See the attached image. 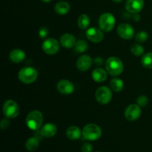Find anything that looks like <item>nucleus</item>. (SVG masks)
Returning <instances> with one entry per match:
<instances>
[{
	"label": "nucleus",
	"mask_w": 152,
	"mask_h": 152,
	"mask_svg": "<svg viewBox=\"0 0 152 152\" xmlns=\"http://www.w3.org/2000/svg\"><path fill=\"white\" fill-rule=\"evenodd\" d=\"M105 69L110 75L118 76L123 73L124 65L120 58L111 56L105 62Z\"/></svg>",
	"instance_id": "nucleus-1"
},
{
	"label": "nucleus",
	"mask_w": 152,
	"mask_h": 152,
	"mask_svg": "<svg viewBox=\"0 0 152 152\" xmlns=\"http://www.w3.org/2000/svg\"><path fill=\"white\" fill-rule=\"evenodd\" d=\"M43 123V115L38 110L31 111L26 117V125L30 129L37 131L41 128Z\"/></svg>",
	"instance_id": "nucleus-2"
},
{
	"label": "nucleus",
	"mask_w": 152,
	"mask_h": 152,
	"mask_svg": "<svg viewBox=\"0 0 152 152\" xmlns=\"http://www.w3.org/2000/svg\"><path fill=\"white\" fill-rule=\"evenodd\" d=\"M83 136L87 140H96L102 136V129L97 125L90 123L83 128Z\"/></svg>",
	"instance_id": "nucleus-3"
},
{
	"label": "nucleus",
	"mask_w": 152,
	"mask_h": 152,
	"mask_svg": "<svg viewBox=\"0 0 152 152\" xmlns=\"http://www.w3.org/2000/svg\"><path fill=\"white\" fill-rule=\"evenodd\" d=\"M38 73L35 68L32 67H25L19 71L18 77L22 83L25 84H31L37 80Z\"/></svg>",
	"instance_id": "nucleus-4"
},
{
	"label": "nucleus",
	"mask_w": 152,
	"mask_h": 152,
	"mask_svg": "<svg viewBox=\"0 0 152 152\" xmlns=\"http://www.w3.org/2000/svg\"><path fill=\"white\" fill-rule=\"evenodd\" d=\"M115 17L111 13H105L99 19V28L104 32H110L115 25Z\"/></svg>",
	"instance_id": "nucleus-5"
},
{
	"label": "nucleus",
	"mask_w": 152,
	"mask_h": 152,
	"mask_svg": "<svg viewBox=\"0 0 152 152\" xmlns=\"http://www.w3.org/2000/svg\"><path fill=\"white\" fill-rule=\"evenodd\" d=\"M3 113L6 118H15L19 114V105L11 99L7 100L3 105Z\"/></svg>",
	"instance_id": "nucleus-6"
},
{
	"label": "nucleus",
	"mask_w": 152,
	"mask_h": 152,
	"mask_svg": "<svg viewBox=\"0 0 152 152\" xmlns=\"http://www.w3.org/2000/svg\"><path fill=\"white\" fill-rule=\"evenodd\" d=\"M95 96L99 103L102 105H106L111 100L112 92L111 89L107 86H101L96 89Z\"/></svg>",
	"instance_id": "nucleus-7"
},
{
	"label": "nucleus",
	"mask_w": 152,
	"mask_h": 152,
	"mask_svg": "<svg viewBox=\"0 0 152 152\" xmlns=\"http://www.w3.org/2000/svg\"><path fill=\"white\" fill-rule=\"evenodd\" d=\"M43 51L49 55L56 54L59 50V43L56 39L49 38L45 40L42 43Z\"/></svg>",
	"instance_id": "nucleus-8"
},
{
	"label": "nucleus",
	"mask_w": 152,
	"mask_h": 152,
	"mask_svg": "<svg viewBox=\"0 0 152 152\" xmlns=\"http://www.w3.org/2000/svg\"><path fill=\"white\" fill-rule=\"evenodd\" d=\"M141 108L139 105L132 104L129 105L125 111V117L129 121H134L137 120L141 115Z\"/></svg>",
	"instance_id": "nucleus-9"
},
{
	"label": "nucleus",
	"mask_w": 152,
	"mask_h": 152,
	"mask_svg": "<svg viewBox=\"0 0 152 152\" xmlns=\"http://www.w3.org/2000/svg\"><path fill=\"white\" fill-rule=\"evenodd\" d=\"M117 34L123 39H131L134 35V30L129 24L122 23L117 28Z\"/></svg>",
	"instance_id": "nucleus-10"
},
{
	"label": "nucleus",
	"mask_w": 152,
	"mask_h": 152,
	"mask_svg": "<svg viewBox=\"0 0 152 152\" xmlns=\"http://www.w3.org/2000/svg\"><path fill=\"white\" fill-rule=\"evenodd\" d=\"M86 37L92 42H100L104 38V34L101 29L97 28H88L86 31Z\"/></svg>",
	"instance_id": "nucleus-11"
},
{
	"label": "nucleus",
	"mask_w": 152,
	"mask_h": 152,
	"mask_svg": "<svg viewBox=\"0 0 152 152\" xmlns=\"http://www.w3.org/2000/svg\"><path fill=\"white\" fill-rule=\"evenodd\" d=\"M144 7L143 0H127L126 9L131 13H138Z\"/></svg>",
	"instance_id": "nucleus-12"
},
{
	"label": "nucleus",
	"mask_w": 152,
	"mask_h": 152,
	"mask_svg": "<svg viewBox=\"0 0 152 152\" xmlns=\"http://www.w3.org/2000/svg\"><path fill=\"white\" fill-rule=\"evenodd\" d=\"M57 90L62 94H71L74 91V86L71 81L67 80H62L57 83Z\"/></svg>",
	"instance_id": "nucleus-13"
},
{
	"label": "nucleus",
	"mask_w": 152,
	"mask_h": 152,
	"mask_svg": "<svg viewBox=\"0 0 152 152\" xmlns=\"http://www.w3.org/2000/svg\"><path fill=\"white\" fill-rule=\"evenodd\" d=\"M93 61L88 55H83L77 61V67L80 71H86L91 67Z\"/></svg>",
	"instance_id": "nucleus-14"
},
{
	"label": "nucleus",
	"mask_w": 152,
	"mask_h": 152,
	"mask_svg": "<svg viewBox=\"0 0 152 152\" xmlns=\"http://www.w3.org/2000/svg\"><path fill=\"white\" fill-rule=\"evenodd\" d=\"M60 44L65 48H71L76 45V39L72 34H64L60 37Z\"/></svg>",
	"instance_id": "nucleus-15"
},
{
	"label": "nucleus",
	"mask_w": 152,
	"mask_h": 152,
	"mask_svg": "<svg viewBox=\"0 0 152 152\" xmlns=\"http://www.w3.org/2000/svg\"><path fill=\"white\" fill-rule=\"evenodd\" d=\"M40 133L44 137H52L57 133V127L53 123H47L42 127Z\"/></svg>",
	"instance_id": "nucleus-16"
},
{
	"label": "nucleus",
	"mask_w": 152,
	"mask_h": 152,
	"mask_svg": "<svg viewBox=\"0 0 152 152\" xmlns=\"http://www.w3.org/2000/svg\"><path fill=\"white\" fill-rule=\"evenodd\" d=\"M9 58L14 63H19L25 59V53L21 49H14L10 51Z\"/></svg>",
	"instance_id": "nucleus-17"
},
{
	"label": "nucleus",
	"mask_w": 152,
	"mask_h": 152,
	"mask_svg": "<svg viewBox=\"0 0 152 152\" xmlns=\"http://www.w3.org/2000/svg\"><path fill=\"white\" fill-rule=\"evenodd\" d=\"M82 134H83V132H81L80 128L77 126H70L66 131L67 137L68 139L71 140H77L80 139Z\"/></svg>",
	"instance_id": "nucleus-18"
},
{
	"label": "nucleus",
	"mask_w": 152,
	"mask_h": 152,
	"mask_svg": "<svg viewBox=\"0 0 152 152\" xmlns=\"http://www.w3.org/2000/svg\"><path fill=\"white\" fill-rule=\"evenodd\" d=\"M92 78L96 83H102L107 79V73L102 68H96L91 74Z\"/></svg>",
	"instance_id": "nucleus-19"
},
{
	"label": "nucleus",
	"mask_w": 152,
	"mask_h": 152,
	"mask_svg": "<svg viewBox=\"0 0 152 152\" xmlns=\"http://www.w3.org/2000/svg\"><path fill=\"white\" fill-rule=\"evenodd\" d=\"M70 4L66 1H59L55 5V10L58 14L65 15L69 12Z\"/></svg>",
	"instance_id": "nucleus-20"
},
{
	"label": "nucleus",
	"mask_w": 152,
	"mask_h": 152,
	"mask_svg": "<svg viewBox=\"0 0 152 152\" xmlns=\"http://www.w3.org/2000/svg\"><path fill=\"white\" fill-rule=\"evenodd\" d=\"M39 145V140L37 137H30L25 143V147L29 151H34L38 148Z\"/></svg>",
	"instance_id": "nucleus-21"
},
{
	"label": "nucleus",
	"mask_w": 152,
	"mask_h": 152,
	"mask_svg": "<svg viewBox=\"0 0 152 152\" xmlns=\"http://www.w3.org/2000/svg\"><path fill=\"white\" fill-rule=\"evenodd\" d=\"M77 24L80 29L85 30L88 28L90 25V18L86 14H81L78 18Z\"/></svg>",
	"instance_id": "nucleus-22"
},
{
	"label": "nucleus",
	"mask_w": 152,
	"mask_h": 152,
	"mask_svg": "<svg viewBox=\"0 0 152 152\" xmlns=\"http://www.w3.org/2000/svg\"><path fill=\"white\" fill-rule=\"evenodd\" d=\"M110 86H111V89L115 92H120L124 88V83H123V80H120L119 78H114L111 80L110 83Z\"/></svg>",
	"instance_id": "nucleus-23"
},
{
	"label": "nucleus",
	"mask_w": 152,
	"mask_h": 152,
	"mask_svg": "<svg viewBox=\"0 0 152 152\" xmlns=\"http://www.w3.org/2000/svg\"><path fill=\"white\" fill-rule=\"evenodd\" d=\"M141 63L142 66L148 69H152V52H149L142 56L141 59Z\"/></svg>",
	"instance_id": "nucleus-24"
},
{
	"label": "nucleus",
	"mask_w": 152,
	"mask_h": 152,
	"mask_svg": "<svg viewBox=\"0 0 152 152\" xmlns=\"http://www.w3.org/2000/svg\"><path fill=\"white\" fill-rule=\"evenodd\" d=\"M74 48H75V50L77 53H84L88 49V43L84 40H79L76 42Z\"/></svg>",
	"instance_id": "nucleus-25"
},
{
	"label": "nucleus",
	"mask_w": 152,
	"mask_h": 152,
	"mask_svg": "<svg viewBox=\"0 0 152 152\" xmlns=\"http://www.w3.org/2000/svg\"><path fill=\"white\" fill-rule=\"evenodd\" d=\"M132 53L135 56H141V55L143 54L144 53V48L140 44H134L132 45V48H131Z\"/></svg>",
	"instance_id": "nucleus-26"
},
{
	"label": "nucleus",
	"mask_w": 152,
	"mask_h": 152,
	"mask_svg": "<svg viewBox=\"0 0 152 152\" xmlns=\"http://www.w3.org/2000/svg\"><path fill=\"white\" fill-rule=\"evenodd\" d=\"M148 39V34L145 31H140L135 36V39L140 43L145 42Z\"/></svg>",
	"instance_id": "nucleus-27"
},
{
	"label": "nucleus",
	"mask_w": 152,
	"mask_h": 152,
	"mask_svg": "<svg viewBox=\"0 0 152 152\" xmlns=\"http://www.w3.org/2000/svg\"><path fill=\"white\" fill-rule=\"evenodd\" d=\"M137 105H139L140 107H145L148 105V98L146 96L142 95V96H140L137 98Z\"/></svg>",
	"instance_id": "nucleus-28"
},
{
	"label": "nucleus",
	"mask_w": 152,
	"mask_h": 152,
	"mask_svg": "<svg viewBox=\"0 0 152 152\" xmlns=\"http://www.w3.org/2000/svg\"><path fill=\"white\" fill-rule=\"evenodd\" d=\"M93 150V146L89 142H85L81 147L82 152H91Z\"/></svg>",
	"instance_id": "nucleus-29"
},
{
	"label": "nucleus",
	"mask_w": 152,
	"mask_h": 152,
	"mask_svg": "<svg viewBox=\"0 0 152 152\" xmlns=\"http://www.w3.org/2000/svg\"><path fill=\"white\" fill-rule=\"evenodd\" d=\"M49 34V31L47 28L45 27H43V28H40L39 31V36L40 38L43 39V38H45Z\"/></svg>",
	"instance_id": "nucleus-30"
},
{
	"label": "nucleus",
	"mask_w": 152,
	"mask_h": 152,
	"mask_svg": "<svg viewBox=\"0 0 152 152\" xmlns=\"http://www.w3.org/2000/svg\"><path fill=\"white\" fill-rule=\"evenodd\" d=\"M9 126H10V122L7 119H3L1 121L0 123V126H1V129L3 130H5V129H8Z\"/></svg>",
	"instance_id": "nucleus-31"
},
{
	"label": "nucleus",
	"mask_w": 152,
	"mask_h": 152,
	"mask_svg": "<svg viewBox=\"0 0 152 152\" xmlns=\"http://www.w3.org/2000/svg\"><path fill=\"white\" fill-rule=\"evenodd\" d=\"M94 62L96 65H101L103 63V60H102V59L101 57H96L94 59Z\"/></svg>",
	"instance_id": "nucleus-32"
},
{
	"label": "nucleus",
	"mask_w": 152,
	"mask_h": 152,
	"mask_svg": "<svg viewBox=\"0 0 152 152\" xmlns=\"http://www.w3.org/2000/svg\"><path fill=\"white\" fill-rule=\"evenodd\" d=\"M140 19V16L138 13H134V20L139 22Z\"/></svg>",
	"instance_id": "nucleus-33"
},
{
	"label": "nucleus",
	"mask_w": 152,
	"mask_h": 152,
	"mask_svg": "<svg viewBox=\"0 0 152 152\" xmlns=\"http://www.w3.org/2000/svg\"><path fill=\"white\" fill-rule=\"evenodd\" d=\"M112 1H115V2H121V1H123V0H112Z\"/></svg>",
	"instance_id": "nucleus-34"
},
{
	"label": "nucleus",
	"mask_w": 152,
	"mask_h": 152,
	"mask_svg": "<svg viewBox=\"0 0 152 152\" xmlns=\"http://www.w3.org/2000/svg\"><path fill=\"white\" fill-rule=\"evenodd\" d=\"M42 1H44V2H50V1H51V0H42Z\"/></svg>",
	"instance_id": "nucleus-35"
},
{
	"label": "nucleus",
	"mask_w": 152,
	"mask_h": 152,
	"mask_svg": "<svg viewBox=\"0 0 152 152\" xmlns=\"http://www.w3.org/2000/svg\"><path fill=\"white\" fill-rule=\"evenodd\" d=\"M96 152H100V151H96Z\"/></svg>",
	"instance_id": "nucleus-36"
}]
</instances>
